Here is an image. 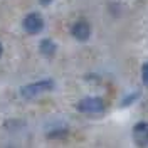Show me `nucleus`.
I'll return each instance as SVG.
<instances>
[{
    "instance_id": "nucleus-3",
    "label": "nucleus",
    "mask_w": 148,
    "mask_h": 148,
    "mask_svg": "<svg viewBox=\"0 0 148 148\" xmlns=\"http://www.w3.org/2000/svg\"><path fill=\"white\" fill-rule=\"evenodd\" d=\"M133 140L140 147L148 145V121H138L133 126Z\"/></svg>"
},
{
    "instance_id": "nucleus-5",
    "label": "nucleus",
    "mask_w": 148,
    "mask_h": 148,
    "mask_svg": "<svg viewBox=\"0 0 148 148\" xmlns=\"http://www.w3.org/2000/svg\"><path fill=\"white\" fill-rule=\"evenodd\" d=\"M73 36L77 39V40H88L89 36H91V27H89V24L88 22H84V20H79V22H76L73 25Z\"/></svg>"
},
{
    "instance_id": "nucleus-6",
    "label": "nucleus",
    "mask_w": 148,
    "mask_h": 148,
    "mask_svg": "<svg viewBox=\"0 0 148 148\" xmlns=\"http://www.w3.org/2000/svg\"><path fill=\"white\" fill-rule=\"evenodd\" d=\"M40 52L44 56H47V57H51V56L56 52V44L52 40H49V39L42 40V42H40Z\"/></svg>"
},
{
    "instance_id": "nucleus-10",
    "label": "nucleus",
    "mask_w": 148,
    "mask_h": 148,
    "mask_svg": "<svg viewBox=\"0 0 148 148\" xmlns=\"http://www.w3.org/2000/svg\"><path fill=\"white\" fill-rule=\"evenodd\" d=\"M0 56H2V44H0Z\"/></svg>"
},
{
    "instance_id": "nucleus-7",
    "label": "nucleus",
    "mask_w": 148,
    "mask_h": 148,
    "mask_svg": "<svg viewBox=\"0 0 148 148\" xmlns=\"http://www.w3.org/2000/svg\"><path fill=\"white\" fill-rule=\"evenodd\" d=\"M138 96H140V92H131V94H128L123 101H121V106H128V104H131V103H135L136 99H138Z\"/></svg>"
},
{
    "instance_id": "nucleus-4",
    "label": "nucleus",
    "mask_w": 148,
    "mask_h": 148,
    "mask_svg": "<svg viewBox=\"0 0 148 148\" xmlns=\"http://www.w3.org/2000/svg\"><path fill=\"white\" fill-rule=\"evenodd\" d=\"M24 27L29 34H37L44 27V20L39 14H29L27 17L24 18Z\"/></svg>"
},
{
    "instance_id": "nucleus-8",
    "label": "nucleus",
    "mask_w": 148,
    "mask_h": 148,
    "mask_svg": "<svg viewBox=\"0 0 148 148\" xmlns=\"http://www.w3.org/2000/svg\"><path fill=\"white\" fill-rule=\"evenodd\" d=\"M141 79H143V84L148 86V62H145L141 67Z\"/></svg>"
},
{
    "instance_id": "nucleus-1",
    "label": "nucleus",
    "mask_w": 148,
    "mask_h": 148,
    "mask_svg": "<svg viewBox=\"0 0 148 148\" xmlns=\"http://www.w3.org/2000/svg\"><path fill=\"white\" fill-rule=\"evenodd\" d=\"M52 88H54V81L44 79V81H37V83L27 84L25 88L20 89V92H22V96H25V98H36V96L42 94V92L51 91Z\"/></svg>"
},
{
    "instance_id": "nucleus-2",
    "label": "nucleus",
    "mask_w": 148,
    "mask_h": 148,
    "mask_svg": "<svg viewBox=\"0 0 148 148\" xmlns=\"http://www.w3.org/2000/svg\"><path fill=\"white\" fill-rule=\"evenodd\" d=\"M77 110L81 113H103L104 101L101 98H84L77 103Z\"/></svg>"
},
{
    "instance_id": "nucleus-9",
    "label": "nucleus",
    "mask_w": 148,
    "mask_h": 148,
    "mask_svg": "<svg viewBox=\"0 0 148 148\" xmlns=\"http://www.w3.org/2000/svg\"><path fill=\"white\" fill-rule=\"evenodd\" d=\"M51 2H52V0H40V3H42V5H47V3H51Z\"/></svg>"
}]
</instances>
